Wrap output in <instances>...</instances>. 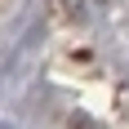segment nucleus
Listing matches in <instances>:
<instances>
[{
    "mask_svg": "<svg viewBox=\"0 0 129 129\" xmlns=\"http://www.w3.org/2000/svg\"><path fill=\"white\" fill-rule=\"evenodd\" d=\"M71 129H98V125H93V120H85V116H76V120H71Z\"/></svg>",
    "mask_w": 129,
    "mask_h": 129,
    "instance_id": "obj_1",
    "label": "nucleus"
}]
</instances>
